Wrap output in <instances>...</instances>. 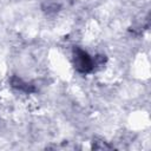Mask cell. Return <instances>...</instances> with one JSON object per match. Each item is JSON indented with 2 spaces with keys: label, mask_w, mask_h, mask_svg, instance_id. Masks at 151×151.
<instances>
[{
  "label": "cell",
  "mask_w": 151,
  "mask_h": 151,
  "mask_svg": "<svg viewBox=\"0 0 151 151\" xmlns=\"http://www.w3.org/2000/svg\"><path fill=\"white\" fill-rule=\"evenodd\" d=\"M59 8V5L54 1H47L42 5V9L47 13H51V12H57Z\"/></svg>",
  "instance_id": "cell-3"
},
{
  "label": "cell",
  "mask_w": 151,
  "mask_h": 151,
  "mask_svg": "<svg viewBox=\"0 0 151 151\" xmlns=\"http://www.w3.org/2000/svg\"><path fill=\"white\" fill-rule=\"evenodd\" d=\"M72 59H73V66L78 73L81 74H87L93 71L96 63L92 59V57L83 48L80 47H74L73 53H72Z\"/></svg>",
  "instance_id": "cell-1"
},
{
  "label": "cell",
  "mask_w": 151,
  "mask_h": 151,
  "mask_svg": "<svg viewBox=\"0 0 151 151\" xmlns=\"http://www.w3.org/2000/svg\"><path fill=\"white\" fill-rule=\"evenodd\" d=\"M9 84H11V86L13 88H15L18 91H21V92H25V93H32V92L35 91L34 85H32L31 83H27V81L22 80L18 76H12L11 79H9Z\"/></svg>",
  "instance_id": "cell-2"
}]
</instances>
